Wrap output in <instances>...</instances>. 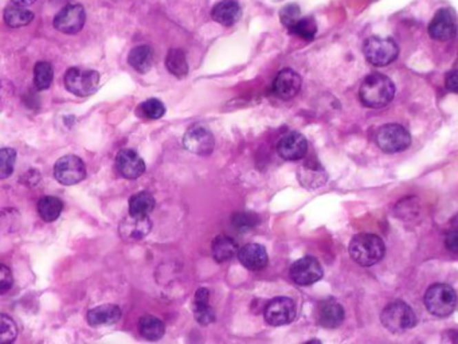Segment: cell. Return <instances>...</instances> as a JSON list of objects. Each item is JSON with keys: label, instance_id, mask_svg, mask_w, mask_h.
Returning <instances> with one entry per match:
<instances>
[{"label": "cell", "instance_id": "6da1fadb", "mask_svg": "<svg viewBox=\"0 0 458 344\" xmlns=\"http://www.w3.org/2000/svg\"><path fill=\"white\" fill-rule=\"evenodd\" d=\"M360 101L368 108H383L395 97V85L384 74L373 73L367 76L359 89Z\"/></svg>", "mask_w": 458, "mask_h": 344}, {"label": "cell", "instance_id": "7a4b0ae2", "mask_svg": "<svg viewBox=\"0 0 458 344\" xmlns=\"http://www.w3.org/2000/svg\"><path fill=\"white\" fill-rule=\"evenodd\" d=\"M350 256L362 266H373L386 255V245L377 234L362 233L352 238L348 248Z\"/></svg>", "mask_w": 458, "mask_h": 344}, {"label": "cell", "instance_id": "3957f363", "mask_svg": "<svg viewBox=\"0 0 458 344\" xmlns=\"http://www.w3.org/2000/svg\"><path fill=\"white\" fill-rule=\"evenodd\" d=\"M382 324L393 334H402L417 325V316L413 308L404 301L390 303L380 315Z\"/></svg>", "mask_w": 458, "mask_h": 344}, {"label": "cell", "instance_id": "277c9868", "mask_svg": "<svg viewBox=\"0 0 458 344\" xmlns=\"http://www.w3.org/2000/svg\"><path fill=\"white\" fill-rule=\"evenodd\" d=\"M457 305L456 290L448 284H434L425 294V307L431 315L445 317L455 312Z\"/></svg>", "mask_w": 458, "mask_h": 344}, {"label": "cell", "instance_id": "5b68a950", "mask_svg": "<svg viewBox=\"0 0 458 344\" xmlns=\"http://www.w3.org/2000/svg\"><path fill=\"white\" fill-rule=\"evenodd\" d=\"M65 87L77 97H89L98 90L100 74L96 70L70 67L65 73Z\"/></svg>", "mask_w": 458, "mask_h": 344}, {"label": "cell", "instance_id": "8992f818", "mask_svg": "<svg viewBox=\"0 0 458 344\" xmlns=\"http://www.w3.org/2000/svg\"><path fill=\"white\" fill-rule=\"evenodd\" d=\"M363 53L371 65L387 66L398 58L399 49L391 38L370 36L363 45Z\"/></svg>", "mask_w": 458, "mask_h": 344}, {"label": "cell", "instance_id": "52a82bcc", "mask_svg": "<svg viewBox=\"0 0 458 344\" xmlns=\"http://www.w3.org/2000/svg\"><path fill=\"white\" fill-rule=\"evenodd\" d=\"M379 148L387 153L402 152L411 144V136L408 131L399 124L383 125L377 133Z\"/></svg>", "mask_w": 458, "mask_h": 344}, {"label": "cell", "instance_id": "ba28073f", "mask_svg": "<svg viewBox=\"0 0 458 344\" xmlns=\"http://www.w3.org/2000/svg\"><path fill=\"white\" fill-rule=\"evenodd\" d=\"M54 176L63 186L77 184L86 178L85 163L76 155H66L55 163Z\"/></svg>", "mask_w": 458, "mask_h": 344}, {"label": "cell", "instance_id": "9c48e42d", "mask_svg": "<svg viewBox=\"0 0 458 344\" xmlns=\"http://www.w3.org/2000/svg\"><path fill=\"white\" fill-rule=\"evenodd\" d=\"M296 303L289 297H275L265 308V321L273 327H281L292 323L296 317Z\"/></svg>", "mask_w": 458, "mask_h": 344}, {"label": "cell", "instance_id": "30bf717a", "mask_svg": "<svg viewBox=\"0 0 458 344\" xmlns=\"http://www.w3.org/2000/svg\"><path fill=\"white\" fill-rule=\"evenodd\" d=\"M86 21V12L81 4H69L54 17L55 30L62 34L73 35L81 31Z\"/></svg>", "mask_w": 458, "mask_h": 344}, {"label": "cell", "instance_id": "8fae6325", "mask_svg": "<svg viewBox=\"0 0 458 344\" xmlns=\"http://www.w3.org/2000/svg\"><path fill=\"white\" fill-rule=\"evenodd\" d=\"M323 266L315 257H302L297 259L291 268V277L297 286L308 287L323 277Z\"/></svg>", "mask_w": 458, "mask_h": 344}, {"label": "cell", "instance_id": "7c38bea8", "mask_svg": "<svg viewBox=\"0 0 458 344\" xmlns=\"http://www.w3.org/2000/svg\"><path fill=\"white\" fill-rule=\"evenodd\" d=\"M429 35L435 41L446 42L457 35L456 15L452 10L442 8L439 10L429 25Z\"/></svg>", "mask_w": 458, "mask_h": 344}, {"label": "cell", "instance_id": "4fadbf2b", "mask_svg": "<svg viewBox=\"0 0 458 344\" xmlns=\"http://www.w3.org/2000/svg\"><path fill=\"white\" fill-rule=\"evenodd\" d=\"M183 145L192 153L207 156L214 151L216 140L209 129L203 127H194L185 133Z\"/></svg>", "mask_w": 458, "mask_h": 344}, {"label": "cell", "instance_id": "5bb4252c", "mask_svg": "<svg viewBox=\"0 0 458 344\" xmlns=\"http://www.w3.org/2000/svg\"><path fill=\"white\" fill-rule=\"evenodd\" d=\"M277 152L285 160H301L308 153V140L298 132H288L278 140Z\"/></svg>", "mask_w": 458, "mask_h": 344}, {"label": "cell", "instance_id": "9a60e30c", "mask_svg": "<svg viewBox=\"0 0 458 344\" xmlns=\"http://www.w3.org/2000/svg\"><path fill=\"white\" fill-rule=\"evenodd\" d=\"M116 167L121 176L137 179L145 172V163L134 149H123L116 156Z\"/></svg>", "mask_w": 458, "mask_h": 344}, {"label": "cell", "instance_id": "2e32d148", "mask_svg": "<svg viewBox=\"0 0 458 344\" xmlns=\"http://www.w3.org/2000/svg\"><path fill=\"white\" fill-rule=\"evenodd\" d=\"M301 89V77L292 69H282L274 83L273 93L281 100H291L298 94Z\"/></svg>", "mask_w": 458, "mask_h": 344}, {"label": "cell", "instance_id": "e0dca14e", "mask_svg": "<svg viewBox=\"0 0 458 344\" xmlns=\"http://www.w3.org/2000/svg\"><path fill=\"white\" fill-rule=\"evenodd\" d=\"M151 229L152 221L149 219V217H135L131 214L125 217L118 225L120 235L127 241L143 239L149 234Z\"/></svg>", "mask_w": 458, "mask_h": 344}, {"label": "cell", "instance_id": "ac0fdd59", "mask_svg": "<svg viewBox=\"0 0 458 344\" xmlns=\"http://www.w3.org/2000/svg\"><path fill=\"white\" fill-rule=\"evenodd\" d=\"M238 258L249 270H261L267 268L269 257L267 249L260 244H246L238 250Z\"/></svg>", "mask_w": 458, "mask_h": 344}, {"label": "cell", "instance_id": "d6986e66", "mask_svg": "<svg viewBox=\"0 0 458 344\" xmlns=\"http://www.w3.org/2000/svg\"><path fill=\"white\" fill-rule=\"evenodd\" d=\"M242 15V8L236 0H222L211 10V17L216 23L230 28L236 25Z\"/></svg>", "mask_w": 458, "mask_h": 344}, {"label": "cell", "instance_id": "ffe728a7", "mask_svg": "<svg viewBox=\"0 0 458 344\" xmlns=\"http://www.w3.org/2000/svg\"><path fill=\"white\" fill-rule=\"evenodd\" d=\"M123 316L120 307L114 304H104L90 310L86 315V320L92 327H105L116 324Z\"/></svg>", "mask_w": 458, "mask_h": 344}, {"label": "cell", "instance_id": "44dd1931", "mask_svg": "<svg viewBox=\"0 0 458 344\" xmlns=\"http://www.w3.org/2000/svg\"><path fill=\"white\" fill-rule=\"evenodd\" d=\"M210 292L207 288H199L194 299V316L202 325H209L216 321V312L210 305Z\"/></svg>", "mask_w": 458, "mask_h": 344}, {"label": "cell", "instance_id": "7402d4cb", "mask_svg": "<svg viewBox=\"0 0 458 344\" xmlns=\"http://www.w3.org/2000/svg\"><path fill=\"white\" fill-rule=\"evenodd\" d=\"M344 308L335 300L323 301L319 308V323L325 328H337L344 320Z\"/></svg>", "mask_w": 458, "mask_h": 344}, {"label": "cell", "instance_id": "603a6c76", "mask_svg": "<svg viewBox=\"0 0 458 344\" xmlns=\"http://www.w3.org/2000/svg\"><path fill=\"white\" fill-rule=\"evenodd\" d=\"M3 18H4V22L8 28L19 29V28L28 26L32 22L34 14H32V11L28 10V7L12 3V4L6 7Z\"/></svg>", "mask_w": 458, "mask_h": 344}, {"label": "cell", "instance_id": "cb8c5ba5", "mask_svg": "<svg viewBox=\"0 0 458 344\" xmlns=\"http://www.w3.org/2000/svg\"><path fill=\"white\" fill-rule=\"evenodd\" d=\"M237 242L227 235H218L211 244V253L216 262H226L238 255Z\"/></svg>", "mask_w": 458, "mask_h": 344}, {"label": "cell", "instance_id": "d4e9b609", "mask_svg": "<svg viewBox=\"0 0 458 344\" xmlns=\"http://www.w3.org/2000/svg\"><path fill=\"white\" fill-rule=\"evenodd\" d=\"M128 63L138 73H147L154 65V52L149 46L141 45L136 46L128 56Z\"/></svg>", "mask_w": 458, "mask_h": 344}, {"label": "cell", "instance_id": "484cf974", "mask_svg": "<svg viewBox=\"0 0 458 344\" xmlns=\"http://www.w3.org/2000/svg\"><path fill=\"white\" fill-rule=\"evenodd\" d=\"M138 331L143 338H145L147 341L155 342V341L162 339L164 336L165 327L160 319H158L156 316L148 315L140 319Z\"/></svg>", "mask_w": 458, "mask_h": 344}, {"label": "cell", "instance_id": "4316f807", "mask_svg": "<svg viewBox=\"0 0 458 344\" xmlns=\"http://www.w3.org/2000/svg\"><path fill=\"white\" fill-rule=\"evenodd\" d=\"M155 198L148 191H140L129 200V214L135 217H148L155 208Z\"/></svg>", "mask_w": 458, "mask_h": 344}, {"label": "cell", "instance_id": "83f0119b", "mask_svg": "<svg viewBox=\"0 0 458 344\" xmlns=\"http://www.w3.org/2000/svg\"><path fill=\"white\" fill-rule=\"evenodd\" d=\"M165 66L168 72L178 78H183L189 74L187 58L185 52L180 49H172L168 52V56L165 58Z\"/></svg>", "mask_w": 458, "mask_h": 344}, {"label": "cell", "instance_id": "f1b7e54d", "mask_svg": "<svg viewBox=\"0 0 458 344\" xmlns=\"http://www.w3.org/2000/svg\"><path fill=\"white\" fill-rule=\"evenodd\" d=\"M63 210V203L55 197H43L38 202V214L45 222H54Z\"/></svg>", "mask_w": 458, "mask_h": 344}, {"label": "cell", "instance_id": "f546056e", "mask_svg": "<svg viewBox=\"0 0 458 344\" xmlns=\"http://www.w3.org/2000/svg\"><path fill=\"white\" fill-rule=\"evenodd\" d=\"M54 70L50 62L41 61L34 67V86L37 90H46L53 84Z\"/></svg>", "mask_w": 458, "mask_h": 344}, {"label": "cell", "instance_id": "4dcf8cb0", "mask_svg": "<svg viewBox=\"0 0 458 344\" xmlns=\"http://www.w3.org/2000/svg\"><path fill=\"white\" fill-rule=\"evenodd\" d=\"M288 30L301 39L312 41L318 32V26L313 18H300Z\"/></svg>", "mask_w": 458, "mask_h": 344}, {"label": "cell", "instance_id": "1f68e13d", "mask_svg": "<svg viewBox=\"0 0 458 344\" xmlns=\"http://www.w3.org/2000/svg\"><path fill=\"white\" fill-rule=\"evenodd\" d=\"M138 115L148 120H159L165 115V107L160 100L149 98L138 107Z\"/></svg>", "mask_w": 458, "mask_h": 344}, {"label": "cell", "instance_id": "d6a6232c", "mask_svg": "<svg viewBox=\"0 0 458 344\" xmlns=\"http://www.w3.org/2000/svg\"><path fill=\"white\" fill-rule=\"evenodd\" d=\"M18 336V327L10 316L0 314V344L12 343Z\"/></svg>", "mask_w": 458, "mask_h": 344}, {"label": "cell", "instance_id": "836d02e7", "mask_svg": "<svg viewBox=\"0 0 458 344\" xmlns=\"http://www.w3.org/2000/svg\"><path fill=\"white\" fill-rule=\"evenodd\" d=\"M17 162V151L12 148L0 149V179L11 176Z\"/></svg>", "mask_w": 458, "mask_h": 344}, {"label": "cell", "instance_id": "e575fe53", "mask_svg": "<svg viewBox=\"0 0 458 344\" xmlns=\"http://www.w3.org/2000/svg\"><path fill=\"white\" fill-rule=\"evenodd\" d=\"M281 22L282 25L289 29L295 22H297L301 18V10L297 4H288L287 7L282 8L281 14H280Z\"/></svg>", "mask_w": 458, "mask_h": 344}, {"label": "cell", "instance_id": "d590c367", "mask_svg": "<svg viewBox=\"0 0 458 344\" xmlns=\"http://www.w3.org/2000/svg\"><path fill=\"white\" fill-rule=\"evenodd\" d=\"M231 222L234 224L236 229H238L240 231H246V230L256 228V224L258 222V219H257L256 215L253 217V214L243 213V214H236L233 217Z\"/></svg>", "mask_w": 458, "mask_h": 344}, {"label": "cell", "instance_id": "8d00e7d4", "mask_svg": "<svg viewBox=\"0 0 458 344\" xmlns=\"http://www.w3.org/2000/svg\"><path fill=\"white\" fill-rule=\"evenodd\" d=\"M14 284V277L8 266L0 265V294L7 293Z\"/></svg>", "mask_w": 458, "mask_h": 344}, {"label": "cell", "instance_id": "74e56055", "mask_svg": "<svg viewBox=\"0 0 458 344\" xmlns=\"http://www.w3.org/2000/svg\"><path fill=\"white\" fill-rule=\"evenodd\" d=\"M446 87L453 92V93H457L458 86H457V70H452L446 74Z\"/></svg>", "mask_w": 458, "mask_h": 344}, {"label": "cell", "instance_id": "f35d334b", "mask_svg": "<svg viewBox=\"0 0 458 344\" xmlns=\"http://www.w3.org/2000/svg\"><path fill=\"white\" fill-rule=\"evenodd\" d=\"M446 246L449 250H452L453 253H457V231L453 230L448 234L446 238Z\"/></svg>", "mask_w": 458, "mask_h": 344}, {"label": "cell", "instance_id": "ab89813d", "mask_svg": "<svg viewBox=\"0 0 458 344\" xmlns=\"http://www.w3.org/2000/svg\"><path fill=\"white\" fill-rule=\"evenodd\" d=\"M37 0H12V3L15 4H19V6H23V7H28L31 4H34Z\"/></svg>", "mask_w": 458, "mask_h": 344}]
</instances>
